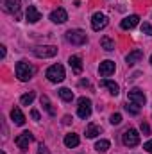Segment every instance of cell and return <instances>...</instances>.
<instances>
[{
    "label": "cell",
    "instance_id": "obj_1",
    "mask_svg": "<svg viewBox=\"0 0 152 154\" xmlns=\"http://www.w3.org/2000/svg\"><path fill=\"white\" fill-rule=\"evenodd\" d=\"M14 72H16V77H18L20 81L27 82V81H31V79L34 77V74H36V68H34L32 65L25 63V61H20V63H16Z\"/></svg>",
    "mask_w": 152,
    "mask_h": 154
},
{
    "label": "cell",
    "instance_id": "obj_2",
    "mask_svg": "<svg viewBox=\"0 0 152 154\" xmlns=\"http://www.w3.org/2000/svg\"><path fill=\"white\" fill-rule=\"evenodd\" d=\"M66 41L72 43V45H84V43L88 41V36H86V32L81 31V29H72V31L66 32Z\"/></svg>",
    "mask_w": 152,
    "mask_h": 154
},
{
    "label": "cell",
    "instance_id": "obj_3",
    "mask_svg": "<svg viewBox=\"0 0 152 154\" xmlns=\"http://www.w3.org/2000/svg\"><path fill=\"white\" fill-rule=\"evenodd\" d=\"M32 54L36 56V57H54L56 54H57V47H54V45H39V47H34L32 48Z\"/></svg>",
    "mask_w": 152,
    "mask_h": 154
},
{
    "label": "cell",
    "instance_id": "obj_4",
    "mask_svg": "<svg viewBox=\"0 0 152 154\" xmlns=\"http://www.w3.org/2000/svg\"><path fill=\"white\" fill-rule=\"evenodd\" d=\"M47 79L50 82H61L65 79V68L61 65H52L48 70H47Z\"/></svg>",
    "mask_w": 152,
    "mask_h": 154
},
{
    "label": "cell",
    "instance_id": "obj_5",
    "mask_svg": "<svg viewBox=\"0 0 152 154\" xmlns=\"http://www.w3.org/2000/svg\"><path fill=\"white\" fill-rule=\"evenodd\" d=\"M122 142L125 147H136L140 143V134L136 129H127L123 134H122Z\"/></svg>",
    "mask_w": 152,
    "mask_h": 154
},
{
    "label": "cell",
    "instance_id": "obj_6",
    "mask_svg": "<svg viewBox=\"0 0 152 154\" xmlns=\"http://www.w3.org/2000/svg\"><path fill=\"white\" fill-rule=\"evenodd\" d=\"M34 140V134L31 133V131H23L22 134H18L16 138H14V143L20 147V151H27V147H29V143Z\"/></svg>",
    "mask_w": 152,
    "mask_h": 154
},
{
    "label": "cell",
    "instance_id": "obj_7",
    "mask_svg": "<svg viewBox=\"0 0 152 154\" xmlns=\"http://www.w3.org/2000/svg\"><path fill=\"white\" fill-rule=\"evenodd\" d=\"M77 115L81 116V118H90V115H91V100L90 99H86V97H81L79 99Z\"/></svg>",
    "mask_w": 152,
    "mask_h": 154
},
{
    "label": "cell",
    "instance_id": "obj_8",
    "mask_svg": "<svg viewBox=\"0 0 152 154\" xmlns=\"http://www.w3.org/2000/svg\"><path fill=\"white\" fill-rule=\"evenodd\" d=\"M108 23H109V20H108V16L104 13H95L91 16V27H93V31H102Z\"/></svg>",
    "mask_w": 152,
    "mask_h": 154
},
{
    "label": "cell",
    "instance_id": "obj_9",
    "mask_svg": "<svg viewBox=\"0 0 152 154\" xmlns=\"http://www.w3.org/2000/svg\"><path fill=\"white\" fill-rule=\"evenodd\" d=\"M127 97H129V102H134V104H138V106H143V104L147 102V97H145V93H143L140 88H132V90H129Z\"/></svg>",
    "mask_w": 152,
    "mask_h": 154
},
{
    "label": "cell",
    "instance_id": "obj_10",
    "mask_svg": "<svg viewBox=\"0 0 152 154\" xmlns=\"http://www.w3.org/2000/svg\"><path fill=\"white\" fill-rule=\"evenodd\" d=\"M114 61H109V59H106V61H102L100 63V66H99V74L102 77H109L111 74H114Z\"/></svg>",
    "mask_w": 152,
    "mask_h": 154
},
{
    "label": "cell",
    "instance_id": "obj_11",
    "mask_svg": "<svg viewBox=\"0 0 152 154\" xmlns=\"http://www.w3.org/2000/svg\"><path fill=\"white\" fill-rule=\"evenodd\" d=\"M50 20H52L54 23H65V22L68 20V14H66V11H65L63 7H59V9H56V11L50 13Z\"/></svg>",
    "mask_w": 152,
    "mask_h": 154
},
{
    "label": "cell",
    "instance_id": "obj_12",
    "mask_svg": "<svg viewBox=\"0 0 152 154\" xmlns=\"http://www.w3.org/2000/svg\"><path fill=\"white\" fill-rule=\"evenodd\" d=\"M2 9L5 13H18L20 11V0H0Z\"/></svg>",
    "mask_w": 152,
    "mask_h": 154
},
{
    "label": "cell",
    "instance_id": "obj_13",
    "mask_svg": "<svg viewBox=\"0 0 152 154\" xmlns=\"http://www.w3.org/2000/svg\"><path fill=\"white\" fill-rule=\"evenodd\" d=\"M138 23H140V16H138V14H131V16H127V18H123V20H122L120 27L127 31V29H134Z\"/></svg>",
    "mask_w": 152,
    "mask_h": 154
},
{
    "label": "cell",
    "instance_id": "obj_14",
    "mask_svg": "<svg viewBox=\"0 0 152 154\" xmlns=\"http://www.w3.org/2000/svg\"><path fill=\"white\" fill-rule=\"evenodd\" d=\"M141 57H143V50L136 48V50H132V52H129V54H127L125 61H127V65H136Z\"/></svg>",
    "mask_w": 152,
    "mask_h": 154
},
{
    "label": "cell",
    "instance_id": "obj_15",
    "mask_svg": "<svg viewBox=\"0 0 152 154\" xmlns=\"http://www.w3.org/2000/svg\"><path fill=\"white\" fill-rule=\"evenodd\" d=\"M39 20H41V13H39L34 5H29V9H27V22L29 23H36Z\"/></svg>",
    "mask_w": 152,
    "mask_h": 154
},
{
    "label": "cell",
    "instance_id": "obj_16",
    "mask_svg": "<svg viewBox=\"0 0 152 154\" xmlns=\"http://www.w3.org/2000/svg\"><path fill=\"white\" fill-rule=\"evenodd\" d=\"M100 86L108 88L111 95H118V91H120V86H118L114 81H109V79H102V81H100Z\"/></svg>",
    "mask_w": 152,
    "mask_h": 154
},
{
    "label": "cell",
    "instance_id": "obj_17",
    "mask_svg": "<svg viewBox=\"0 0 152 154\" xmlns=\"http://www.w3.org/2000/svg\"><path fill=\"white\" fill-rule=\"evenodd\" d=\"M11 118H13V122H14L16 125H23V124H25V116H23V113L20 111V108H13Z\"/></svg>",
    "mask_w": 152,
    "mask_h": 154
},
{
    "label": "cell",
    "instance_id": "obj_18",
    "mask_svg": "<svg viewBox=\"0 0 152 154\" xmlns=\"http://www.w3.org/2000/svg\"><path fill=\"white\" fill-rule=\"evenodd\" d=\"M68 63H70V66H72V70H74L75 74H81V72H82V61H81L79 56H70Z\"/></svg>",
    "mask_w": 152,
    "mask_h": 154
},
{
    "label": "cell",
    "instance_id": "obj_19",
    "mask_svg": "<svg viewBox=\"0 0 152 154\" xmlns=\"http://www.w3.org/2000/svg\"><path fill=\"white\" fill-rule=\"evenodd\" d=\"M65 145H66L68 149L77 147V145H79V136H77L75 133H70V134H66V136H65Z\"/></svg>",
    "mask_w": 152,
    "mask_h": 154
},
{
    "label": "cell",
    "instance_id": "obj_20",
    "mask_svg": "<svg viewBox=\"0 0 152 154\" xmlns=\"http://www.w3.org/2000/svg\"><path fill=\"white\" fill-rule=\"evenodd\" d=\"M100 45H102V48H104V50H108V52L114 50V41L111 38H108V36H104V38L100 39Z\"/></svg>",
    "mask_w": 152,
    "mask_h": 154
},
{
    "label": "cell",
    "instance_id": "obj_21",
    "mask_svg": "<svg viewBox=\"0 0 152 154\" xmlns=\"http://www.w3.org/2000/svg\"><path fill=\"white\" fill-rule=\"evenodd\" d=\"M59 97H61L63 100L70 102V100H74V91L68 90V88H61V90H59Z\"/></svg>",
    "mask_w": 152,
    "mask_h": 154
},
{
    "label": "cell",
    "instance_id": "obj_22",
    "mask_svg": "<svg viewBox=\"0 0 152 154\" xmlns=\"http://www.w3.org/2000/svg\"><path fill=\"white\" fill-rule=\"evenodd\" d=\"M34 97H36V93H34V91L22 95V97H20V102H22V106H31V104H32V100H34Z\"/></svg>",
    "mask_w": 152,
    "mask_h": 154
},
{
    "label": "cell",
    "instance_id": "obj_23",
    "mask_svg": "<svg viewBox=\"0 0 152 154\" xmlns=\"http://www.w3.org/2000/svg\"><path fill=\"white\" fill-rule=\"evenodd\" d=\"M109 145H111L109 140H99V142L95 143V151H97V152H106V151L109 149Z\"/></svg>",
    "mask_w": 152,
    "mask_h": 154
},
{
    "label": "cell",
    "instance_id": "obj_24",
    "mask_svg": "<svg viewBox=\"0 0 152 154\" xmlns=\"http://www.w3.org/2000/svg\"><path fill=\"white\" fill-rule=\"evenodd\" d=\"M41 106L47 109V113H48V115H52V116L56 115V111H54V108H52V104H50V100H48V97H47V95H43V97H41Z\"/></svg>",
    "mask_w": 152,
    "mask_h": 154
},
{
    "label": "cell",
    "instance_id": "obj_25",
    "mask_svg": "<svg viewBox=\"0 0 152 154\" xmlns=\"http://www.w3.org/2000/svg\"><path fill=\"white\" fill-rule=\"evenodd\" d=\"M99 133H100V129H99V125H95V124H90V125L86 127V136H88V138H95Z\"/></svg>",
    "mask_w": 152,
    "mask_h": 154
},
{
    "label": "cell",
    "instance_id": "obj_26",
    "mask_svg": "<svg viewBox=\"0 0 152 154\" xmlns=\"http://www.w3.org/2000/svg\"><path fill=\"white\" fill-rule=\"evenodd\" d=\"M125 109H127L131 115H138V113H140V106L134 104V102H127V104H125Z\"/></svg>",
    "mask_w": 152,
    "mask_h": 154
},
{
    "label": "cell",
    "instance_id": "obj_27",
    "mask_svg": "<svg viewBox=\"0 0 152 154\" xmlns=\"http://www.w3.org/2000/svg\"><path fill=\"white\" fill-rule=\"evenodd\" d=\"M109 122H111L113 125H118V124L122 122V115H120V113H113L111 118H109Z\"/></svg>",
    "mask_w": 152,
    "mask_h": 154
},
{
    "label": "cell",
    "instance_id": "obj_28",
    "mask_svg": "<svg viewBox=\"0 0 152 154\" xmlns=\"http://www.w3.org/2000/svg\"><path fill=\"white\" fill-rule=\"evenodd\" d=\"M141 32L147 34V36H152V25L150 23H143L141 25Z\"/></svg>",
    "mask_w": 152,
    "mask_h": 154
},
{
    "label": "cell",
    "instance_id": "obj_29",
    "mask_svg": "<svg viewBox=\"0 0 152 154\" xmlns=\"http://www.w3.org/2000/svg\"><path fill=\"white\" fill-rule=\"evenodd\" d=\"M140 129H141L143 134H150V127H149V124H143V122H141V127H140Z\"/></svg>",
    "mask_w": 152,
    "mask_h": 154
},
{
    "label": "cell",
    "instance_id": "obj_30",
    "mask_svg": "<svg viewBox=\"0 0 152 154\" xmlns=\"http://www.w3.org/2000/svg\"><path fill=\"white\" fill-rule=\"evenodd\" d=\"M143 149H145V151H147L149 154H152V140H149V142L143 145Z\"/></svg>",
    "mask_w": 152,
    "mask_h": 154
},
{
    "label": "cell",
    "instance_id": "obj_31",
    "mask_svg": "<svg viewBox=\"0 0 152 154\" xmlns=\"http://www.w3.org/2000/svg\"><path fill=\"white\" fill-rule=\"evenodd\" d=\"M38 154H50V152H48V149L41 143V145H39V149H38Z\"/></svg>",
    "mask_w": 152,
    "mask_h": 154
},
{
    "label": "cell",
    "instance_id": "obj_32",
    "mask_svg": "<svg viewBox=\"0 0 152 154\" xmlns=\"http://www.w3.org/2000/svg\"><path fill=\"white\" fill-rule=\"evenodd\" d=\"M31 116H32L34 120H39V113L36 111V109H32V111H31Z\"/></svg>",
    "mask_w": 152,
    "mask_h": 154
},
{
    "label": "cell",
    "instance_id": "obj_33",
    "mask_svg": "<svg viewBox=\"0 0 152 154\" xmlns=\"http://www.w3.org/2000/svg\"><path fill=\"white\" fill-rule=\"evenodd\" d=\"M70 122H72V118H70V116H68V115H66V116H65V118H63V124H65V125H68Z\"/></svg>",
    "mask_w": 152,
    "mask_h": 154
},
{
    "label": "cell",
    "instance_id": "obj_34",
    "mask_svg": "<svg viewBox=\"0 0 152 154\" xmlns=\"http://www.w3.org/2000/svg\"><path fill=\"white\" fill-rule=\"evenodd\" d=\"M0 57H5V47L4 45L0 47Z\"/></svg>",
    "mask_w": 152,
    "mask_h": 154
},
{
    "label": "cell",
    "instance_id": "obj_35",
    "mask_svg": "<svg viewBox=\"0 0 152 154\" xmlns=\"http://www.w3.org/2000/svg\"><path fill=\"white\" fill-rule=\"evenodd\" d=\"M150 65H152V56H150Z\"/></svg>",
    "mask_w": 152,
    "mask_h": 154
}]
</instances>
